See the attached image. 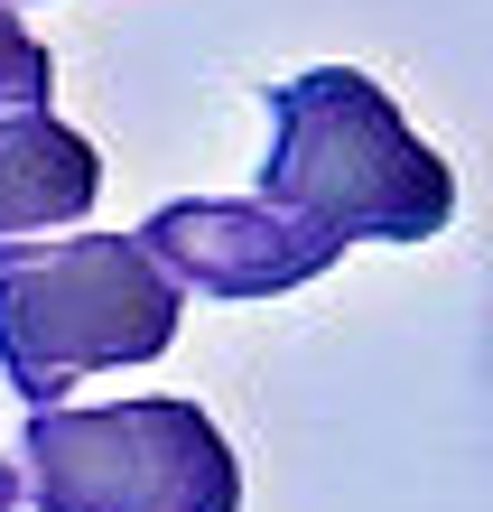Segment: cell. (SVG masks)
Wrapping results in <instances>:
<instances>
[{
	"label": "cell",
	"instance_id": "cell-2",
	"mask_svg": "<svg viewBox=\"0 0 493 512\" xmlns=\"http://www.w3.org/2000/svg\"><path fill=\"white\" fill-rule=\"evenodd\" d=\"M187 289L131 233H75L0 270V382L28 410H56L84 373L159 364L177 345Z\"/></svg>",
	"mask_w": 493,
	"mask_h": 512
},
{
	"label": "cell",
	"instance_id": "cell-5",
	"mask_svg": "<svg viewBox=\"0 0 493 512\" xmlns=\"http://www.w3.org/2000/svg\"><path fill=\"white\" fill-rule=\"evenodd\" d=\"M103 196V149L56 112H0V270L47 252V233H84Z\"/></svg>",
	"mask_w": 493,
	"mask_h": 512
},
{
	"label": "cell",
	"instance_id": "cell-4",
	"mask_svg": "<svg viewBox=\"0 0 493 512\" xmlns=\"http://www.w3.org/2000/svg\"><path fill=\"white\" fill-rule=\"evenodd\" d=\"M131 243L196 298H280V289L326 280L335 252H345V243H326V233L270 215L261 196H177Z\"/></svg>",
	"mask_w": 493,
	"mask_h": 512
},
{
	"label": "cell",
	"instance_id": "cell-3",
	"mask_svg": "<svg viewBox=\"0 0 493 512\" xmlns=\"http://www.w3.org/2000/svg\"><path fill=\"white\" fill-rule=\"evenodd\" d=\"M10 475L38 512H242V466L224 429L177 391L28 410Z\"/></svg>",
	"mask_w": 493,
	"mask_h": 512
},
{
	"label": "cell",
	"instance_id": "cell-1",
	"mask_svg": "<svg viewBox=\"0 0 493 512\" xmlns=\"http://www.w3.org/2000/svg\"><path fill=\"white\" fill-rule=\"evenodd\" d=\"M261 205L326 243H438L456 215V168L428 149L400 103L354 66H307L270 84Z\"/></svg>",
	"mask_w": 493,
	"mask_h": 512
},
{
	"label": "cell",
	"instance_id": "cell-6",
	"mask_svg": "<svg viewBox=\"0 0 493 512\" xmlns=\"http://www.w3.org/2000/svg\"><path fill=\"white\" fill-rule=\"evenodd\" d=\"M56 94V56L28 38V19L0 0V112H47Z\"/></svg>",
	"mask_w": 493,
	"mask_h": 512
},
{
	"label": "cell",
	"instance_id": "cell-7",
	"mask_svg": "<svg viewBox=\"0 0 493 512\" xmlns=\"http://www.w3.org/2000/svg\"><path fill=\"white\" fill-rule=\"evenodd\" d=\"M0 512H19V475L10 466H0Z\"/></svg>",
	"mask_w": 493,
	"mask_h": 512
}]
</instances>
